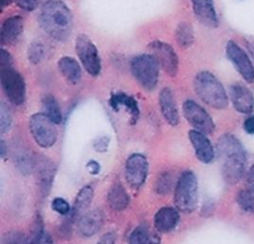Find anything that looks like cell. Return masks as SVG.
Wrapping results in <instances>:
<instances>
[{"instance_id":"23","label":"cell","mask_w":254,"mask_h":244,"mask_svg":"<svg viewBox=\"0 0 254 244\" xmlns=\"http://www.w3.org/2000/svg\"><path fill=\"white\" fill-rule=\"evenodd\" d=\"M107 201L112 210L121 212L126 210L129 205L130 197L121 183H114L107 195Z\"/></svg>"},{"instance_id":"45","label":"cell","mask_w":254,"mask_h":244,"mask_svg":"<svg viewBox=\"0 0 254 244\" xmlns=\"http://www.w3.org/2000/svg\"><path fill=\"white\" fill-rule=\"evenodd\" d=\"M13 0H0V7L1 9H4L5 7H7L9 4L12 3Z\"/></svg>"},{"instance_id":"37","label":"cell","mask_w":254,"mask_h":244,"mask_svg":"<svg viewBox=\"0 0 254 244\" xmlns=\"http://www.w3.org/2000/svg\"><path fill=\"white\" fill-rule=\"evenodd\" d=\"M16 4L24 11L32 12L36 10L42 0H14Z\"/></svg>"},{"instance_id":"31","label":"cell","mask_w":254,"mask_h":244,"mask_svg":"<svg viewBox=\"0 0 254 244\" xmlns=\"http://www.w3.org/2000/svg\"><path fill=\"white\" fill-rule=\"evenodd\" d=\"M150 240V235L148 229L144 225L136 227L131 233L128 244H148Z\"/></svg>"},{"instance_id":"25","label":"cell","mask_w":254,"mask_h":244,"mask_svg":"<svg viewBox=\"0 0 254 244\" xmlns=\"http://www.w3.org/2000/svg\"><path fill=\"white\" fill-rule=\"evenodd\" d=\"M42 106L44 114L55 122L57 125L63 121V113L60 104L52 95H46L42 98Z\"/></svg>"},{"instance_id":"39","label":"cell","mask_w":254,"mask_h":244,"mask_svg":"<svg viewBox=\"0 0 254 244\" xmlns=\"http://www.w3.org/2000/svg\"><path fill=\"white\" fill-rule=\"evenodd\" d=\"M244 130L250 135H254V116H251L245 120Z\"/></svg>"},{"instance_id":"11","label":"cell","mask_w":254,"mask_h":244,"mask_svg":"<svg viewBox=\"0 0 254 244\" xmlns=\"http://www.w3.org/2000/svg\"><path fill=\"white\" fill-rule=\"evenodd\" d=\"M149 170L147 158L141 154H131L126 163V179L134 189H139L145 182Z\"/></svg>"},{"instance_id":"32","label":"cell","mask_w":254,"mask_h":244,"mask_svg":"<svg viewBox=\"0 0 254 244\" xmlns=\"http://www.w3.org/2000/svg\"><path fill=\"white\" fill-rule=\"evenodd\" d=\"M1 244H30V241L22 232L10 231L2 237Z\"/></svg>"},{"instance_id":"19","label":"cell","mask_w":254,"mask_h":244,"mask_svg":"<svg viewBox=\"0 0 254 244\" xmlns=\"http://www.w3.org/2000/svg\"><path fill=\"white\" fill-rule=\"evenodd\" d=\"M180 214L177 208L162 207L158 210L154 218V225L159 233L167 234L178 226Z\"/></svg>"},{"instance_id":"34","label":"cell","mask_w":254,"mask_h":244,"mask_svg":"<svg viewBox=\"0 0 254 244\" xmlns=\"http://www.w3.org/2000/svg\"><path fill=\"white\" fill-rule=\"evenodd\" d=\"M13 117L11 111L7 105L4 103L1 104V111H0V131L1 134L8 133L12 127Z\"/></svg>"},{"instance_id":"18","label":"cell","mask_w":254,"mask_h":244,"mask_svg":"<svg viewBox=\"0 0 254 244\" xmlns=\"http://www.w3.org/2000/svg\"><path fill=\"white\" fill-rule=\"evenodd\" d=\"M109 105L115 112H119L122 108L126 109L127 113L130 115L131 123L135 124L140 117V108L138 101L131 96H128L126 93H115L112 94Z\"/></svg>"},{"instance_id":"35","label":"cell","mask_w":254,"mask_h":244,"mask_svg":"<svg viewBox=\"0 0 254 244\" xmlns=\"http://www.w3.org/2000/svg\"><path fill=\"white\" fill-rule=\"evenodd\" d=\"M51 206L52 209L55 212H57L60 215H64V216H67L72 210L69 203L63 197L54 198V200L52 201Z\"/></svg>"},{"instance_id":"36","label":"cell","mask_w":254,"mask_h":244,"mask_svg":"<svg viewBox=\"0 0 254 244\" xmlns=\"http://www.w3.org/2000/svg\"><path fill=\"white\" fill-rule=\"evenodd\" d=\"M109 144H110V139L108 137H100L98 138L94 143H93V147L94 149L99 152V153H104L108 150V147H109Z\"/></svg>"},{"instance_id":"22","label":"cell","mask_w":254,"mask_h":244,"mask_svg":"<svg viewBox=\"0 0 254 244\" xmlns=\"http://www.w3.org/2000/svg\"><path fill=\"white\" fill-rule=\"evenodd\" d=\"M58 67L64 78L71 84L76 85L81 79V68L75 58L64 56L59 59Z\"/></svg>"},{"instance_id":"40","label":"cell","mask_w":254,"mask_h":244,"mask_svg":"<svg viewBox=\"0 0 254 244\" xmlns=\"http://www.w3.org/2000/svg\"><path fill=\"white\" fill-rule=\"evenodd\" d=\"M87 169L89 170L90 174L98 175L101 171V166H100L99 162H97L95 160H91L87 163Z\"/></svg>"},{"instance_id":"4","label":"cell","mask_w":254,"mask_h":244,"mask_svg":"<svg viewBox=\"0 0 254 244\" xmlns=\"http://www.w3.org/2000/svg\"><path fill=\"white\" fill-rule=\"evenodd\" d=\"M194 90L202 101L222 110L228 107L229 98L222 83L209 72H201L194 79Z\"/></svg>"},{"instance_id":"15","label":"cell","mask_w":254,"mask_h":244,"mask_svg":"<svg viewBox=\"0 0 254 244\" xmlns=\"http://www.w3.org/2000/svg\"><path fill=\"white\" fill-rule=\"evenodd\" d=\"M189 138L197 158L205 164L210 163L214 159L215 152L206 135L197 130H191L189 133Z\"/></svg>"},{"instance_id":"9","label":"cell","mask_w":254,"mask_h":244,"mask_svg":"<svg viewBox=\"0 0 254 244\" xmlns=\"http://www.w3.org/2000/svg\"><path fill=\"white\" fill-rule=\"evenodd\" d=\"M150 53L156 58L165 73L171 77L177 76L179 71V57L175 50L169 44L155 40L148 44Z\"/></svg>"},{"instance_id":"2","label":"cell","mask_w":254,"mask_h":244,"mask_svg":"<svg viewBox=\"0 0 254 244\" xmlns=\"http://www.w3.org/2000/svg\"><path fill=\"white\" fill-rule=\"evenodd\" d=\"M217 152L224 159V180L229 184H236L243 178L247 163L246 152L241 143L231 134H225L217 142Z\"/></svg>"},{"instance_id":"6","label":"cell","mask_w":254,"mask_h":244,"mask_svg":"<svg viewBox=\"0 0 254 244\" xmlns=\"http://www.w3.org/2000/svg\"><path fill=\"white\" fill-rule=\"evenodd\" d=\"M160 65L152 54L142 53L131 60V72L140 86L147 91H153L159 80Z\"/></svg>"},{"instance_id":"30","label":"cell","mask_w":254,"mask_h":244,"mask_svg":"<svg viewBox=\"0 0 254 244\" xmlns=\"http://www.w3.org/2000/svg\"><path fill=\"white\" fill-rule=\"evenodd\" d=\"M237 203L245 212L254 214V193L252 190H243L237 195Z\"/></svg>"},{"instance_id":"26","label":"cell","mask_w":254,"mask_h":244,"mask_svg":"<svg viewBox=\"0 0 254 244\" xmlns=\"http://www.w3.org/2000/svg\"><path fill=\"white\" fill-rule=\"evenodd\" d=\"M15 166L23 175H30L35 172L36 156L29 154L25 150H20L15 154Z\"/></svg>"},{"instance_id":"38","label":"cell","mask_w":254,"mask_h":244,"mask_svg":"<svg viewBox=\"0 0 254 244\" xmlns=\"http://www.w3.org/2000/svg\"><path fill=\"white\" fill-rule=\"evenodd\" d=\"M117 234L115 232H108L102 235L97 244H116Z\"/></svg>"},{"instance_id":"28","label":"cell","mask_w":254,"mask_h":244,"mask_svg":"<svg viewBox=\"0 0 254 244\" xmlns=\"http://www.w3.org/2000/svg\"><path fill=\"white\" fill-rule=\"evenodd\" d=\"M46 232L44 231V223L41 216L38 214L33 221L31 230H30V236L29 241L30 244H38L41 240L43 239Z\"/></svg>"},{"instance_id":"10","label":"cell","mask_w":254,"mask_h":244,"mask_svg":"<svg viewBox=\"0 0 254 244\" xmlns=\"http://www.w3.org/2000/svg\"><path fill=\"white\" fill-rule=\"evenodd\" d=\"M183 112L186 119L194 130L204 135H211L214 132L215 124L211 116L198 103L190 99L187 100L183 105Z\"/></svg>"},{"instance_id":"13","label":"cell","mask_w":254,"mask_h":244,"mask_svg":"<svg viewBox=\"0 0 254 244\" xmlns=\"http://www.w3.org/2000/svg\"><path fill=\"white\" fill-rule=\"evenodd\" d=\"M227 55L243 78L250 83L254 82V65L246 52L233 41H229L227 45Z\"/></svg>"},{"instance_id":"3","label":"cell","mask_w":254,"mask_h":244,"mask_svg":"<svg viewBox=\"0 0 254 244\" xmlns=\"http://www.w3.org/2000/svg\"><path fill=\"white\" fill-rule=\"evenodd\" d=\"M1 85L9 101L19 106L25 101L26 84L23 77L13 68V57L2 49L0 55Z\"/></svg>"},{"instance_id":"8","label":"cell","mask_w":254,"mask_h":244,"mask_svg":"<svg viewBox=\"0 0 254 244\" xmlns=\"http://www.w3.org/2000/svg\"><path fill=\"white\" fill-rule=\"evenodd\" d=\"M76 51L85 71L97 77L102 71V61L96 45L85 35H79L76 40Z\"/></svg>"},{"instance_id":"42","label":"cell","mask_w":254,"mask_h":244,"mask_svg":"<svg viewBox=\"0 0 254 244\" xmlns=\"http://www.w3.org/2000/svg\"><path fill=\"white\" fill-rule=\"evenodd\" d=\"M1 150H0V153H1V157L2 158H5L6 155L8 154V146L7 144L4 142V141H1Z\"/></svg>"},{"instance_id":"29","label":"cell","mask_w":254,"mask_h":244,"mask_svg":"<svg viewBox=\"0 0 254 244\" xmlns=\"http://www.w3.org/2000/svg\"><path fill=\"white\" fill-rule=\"evenodd\" d=\"M173 187V177L169 172L162 173L156 181L155 190L158 195H166L170 193Z\"/></svg>"},{"instance_id":"17","label":"cell","mask_w":254,"mask_h":244,"mask_svg":"<svg viewBox=\"0 0 254 244\" xmlns=\"http://www.w3.org/2000/svg\"><path fill=\"white\" fill-rule=\"evenodd\" d=\"M159 105L162 115L166 122L175 127L180 123L178 106L175 100L174 95L169 88H164L159 95Z\"/></svg>"},{"instance_id":"1","label":"cell","mask_w":254,"mask_h":244,"mask_svg":"<svg viewBox=\"0 0 254 244\" xmlns=\"http://www.w3.org/2000/svg\"><path fill=\"white\" fill-rule=\"evenodd\" d=\"M38 23L52 39L64 41L73 30V14L62 0H48L40 8Z\"/></svg>"},{"instance_id":"33","label":"cell","mask_w":254,"mask_h":244,"mask_svg":"<svg viewBox=\"0 0 254 244\" xmlns=\"http://www.w3.org/2000/svg\"><path fill=\"white\" fill-rule=\"evenodd\" d=\"M27 55H28V59L31 63H33V64L39 63L44 56L43 44L38 41L33 42L28 48Z\"/></svg>"},{"instance_id":"14","label":"cell","mask_w":254,"mask_h":244,"mask_svg":"<svg viewBox=\"0 0 254 244\" xmlns=\"http://www.w3.org/2000/svg\"><path fill=\"white\" fill-rule=\"evenodd\" d=\"M104 223V214L101 209H94L83 214L76 223V232L82 238H90L101 231Z\"/></svg>"},{"instance_id":"12","label":"cell","mask_w":254,"mask_h":244,"mask_svg":"<svg viewBox=\"0 0 254 244\" xmlns=\"http://www.w3.org/2000/svg\"><path fill=\"white\" fill-rule=\"evenodd\" d=\"M35 172L38 180V195L44 199L50 193L52 184L56 176V165L44 156H36Z\"/></svg>"},{"instance_id":"41","label":"cell","mask_w":254,"mask_h":244,"mask_svg":"<svg viewBox=\"0 0 254 244\" xmlns=\"http://www.w3.org/2000/svg\"><path fill=\"white\" fill-rule=\"evenodd\" d=\"M247 180H248V183H249V185L251 187V190L254 192V165H253L252 168L250 169V171L248 173Z\"/></svg>"},{"instance_id":"24","label":"cell","mask_w":254,"mask_h":244,"mask_svg":"<svg viewBox=\"0 0 254 244\" xmlns=\"http://www.w3.org/2000/svg\"><path fill=\"white\" fill-rule=\"evenodd\" d=\"M94 197V189L92 186L86 185L82 187L76 195V199L70 214L76 219V218L83 213L89 207Z\"/></svg>"},{"instance_id":"16","label":"cell","mask_w":254,"mask_h":244,"mask_svg":"<svg viewBox=\"0 0 254 244\" xmlns=\"http://www.w3.org/2000/svg\"><path fill=\"white\" fill-rule=\"evenodd\" d=\"M230 99L235 110L241 114H250L254 111V95L249 88L240 83L230 87Z\"/></svg>"},{"instance_id":"7","label":"cell","mask_w":254,"mask_h":244,"mask_svg":"<svg viewBox=\"0 0 254 244\" xmlns=\"http://www.w3.org/2000/svg\"><path fill=\"white\" fill-rule=\"evenodd\" d=\"M57 124L45 114H35L29 121V129L33 139L42 148H51L58 141Z\"/></svg>"},{"instance_id":"5","label":"cell","mask_w":254,"mask_h":244,"mask_svg":"<svg viewBox=\"0 0 254 244\" xmlns=\"http://www.w3.org/2000/svg\"><path fill=\"white\" fill-rule=\"evenodd\" d=\"M174 203L185 214L194 212L198 204V180L192 171H185L175 186Z\"/></svg>"},{"instance_id":"21","label":"cell","mask_w":254,"mask_h":244,"mask_svg":"<svg viewBox=\"0 0 254 244\" xmlns=\"http://www.w3.org/2000/svg\"><path fill=\"white\" fill-rule=\"evenodd\" d=\"M23 32V19L18 15L7 18L1 27V43L13 45Z\"/></svg>"},{"instance_id":"43","label":"cell","mask_w":254,"mask_h":244,"mask_svg":"<svg viewBox=\"0 0 254 244\" xmlns=\"http://www.w3.org/2000/svg\"><path fill=\"white\" fill-rule=\"evenodd\" d=\"M38 244H54V242L52 240L51 237L46 233L43 237V239L41 240V242Z\"/></svg>"},{"instance_id":"27","label":"cell","mask_w":254,"mask_h":244,"mask_svg":"<svg viewBox=\"0 0 254 244\" xmlns=\"http://www.w3.org/2000/svg\"><path fill=\"white\" fill-rule=\"evenodd\" d=\"M175 37L180 47L190 48L194 42L193 28L187 22H181L175 31Z\"/></svg>"},{"instance_id":"20","label":"cell","mask_w":254,"mask_h":244,"mask_svg":"<svg viewBox=\"0 0 254 244\" xmlns=\"http://www.w3.org/2000/svg\"><path fill=\"white\" fill-rule=\"evenodd\" d=\"M193 11L198 20L207 27L218 25L216 11L213 0H191Z\"/></svg>"},{"instance_id":"44","label":"cell","mask_w":254,"mask_h":244,"mask_svg":"<svg viewBox=\"0 0 254 244\" xmlns=\"http://www.w3.org/2000/svg\"><path fill=\"white\" fill-rule=\"evenodd\" d=\"M148 244H161V240L157 235H154L152 237H150Z\"/></svg>"}]
</instances>
